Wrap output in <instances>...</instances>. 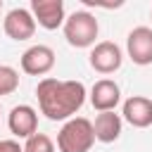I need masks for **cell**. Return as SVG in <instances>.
I'll use <instances>...</instances> for the list:
<instances>
[{
    "mask_svg": "<svg viewBox=\"0 0 152 152\" xmlns=\"http://www.w3.org/2000/svg\"><path fill=\"white\" fill-rule=\"evenodd\" d=\"M36 97L40 114L50 121H69L86 102V86L81 81H59L48 76L38 81Z\"/></svg>",
    "mask_w": 152,
    "mask_h": 152,
    "instance_id": "obj_1",
    "label": "cell"
},
{
    "mask_svg": "<svg viewBox=\"0 0 152 152\" xmlns=\"http://www.w3.org/2000/svg\"><path fill=\"white\" fill-rule=\"evenodd\" d=\"M93 142H95L93 121H88L86 116L69 119L57 133V150L59 152H90Z\"/></svg>",
    "mask_w": 152,
    "mask_h": 152,
    "instance_id": "obj_2",
    "label": "cell"
},
{
    "mask_svg": "<svg viewBox=\"0 0 152 152\" xmlns=\"http://www.w3.org/2000/svg\"><path fill=\"white\" fill-rule=\"evenodd\" d=\"M97 33H100V24L95 14L86 10H78L64 19V38L71 48H93Z\"/></svg>",
    "mask_w": 152,
    "mask_h": 152,
    "instance_id": "obj_3",
    "label": "cell"
},
{
    "mask_svg": "<svg viewBox=\"0 0 152 152\" xmlns=\"http://www.w3.org/2000/svg\"><path fill=\"white\" fill-rule=\"evenodd\" d=\"M88 62H90V66L97 71V74H114L119 66H121V62H124V52H121V48L116 45V43H112V40H100V43H95L93 45V50H90V55H88Z\"/></svg>",
    "mask_w": 152,
    "mask_h": 152,
    "instance_id": "obj_4",
    "label": "cell"
},
{
    "mask_svg": "<svg viewBox=\"0 0 152 152\" xmlns=\"http://www.w3.org/2000/svg\"><path fill=\"white\" fill-rule=\"evenodd\" d=\"M2 31L12 40H28V38H33V33H36V19H33L31 10H26V7L10 10L5 14V19H2Z\"/></svg>",
    "mask_w": 152,
    "mask_h": 152,
    "instance_id": "obj_5",
    "label": "cell"
},
{
    "mask_svg": "<svg viewBox=\"0 0 152 152\" xmlns=\"http://www.w3.org/2000/svg\"><path fill=\"white\" fill-rule=\"evenodd\" d=\"M126 52L133 64L147 66L152 64V28L150 26H135L126 36Z\"/></svg>",
    "mask_w": 152,
    "mask_h": 152,
    "instance_id": "obj_6",
    "label": "cell"
},
{
    "mask_svg": "<svg viewBox=\"0 0 152 152\" xmlns=\"http://www.w3.org/2000/svg\"><path fill=\"white\" fill-rule=\"evenodd\" d=\"M31 14L36 19V26H43L45 31H55L64 26V2L62 0H31Z\"/></svg>",
    "mask_w": 152,
    "mask_h": 152,
    "instance_id": "obj_7",
    "label": "cell"
},
{
    "mask_svg": "<svg viewBox=\"0 0 152 152\" xmlns=\"http://www.w3.org/2000/svg\"><path fill=\"white\" fill-rule=\"evenodd\" d=\"M55 66V50L50 45H31L21 55V71L28 76H45Z\"/></svg>",
    "mask_w": 152,
    "mask_h": 152,
    "instance_id": "obj_8",
    "label": "cell"
},
{
    "mask_svg": "<svg viewBox=\"0 0 152 152\" xmlns=\"http://www.w3.org/2000/svg\"><path fill=\"white\" fill-rule=\"evenodd\" d=\"M7 126H10L12 135L26 140L33 133H38V112L31 104H17L7 114Z\"/></svg>",
    "mask_w": 152,
    "mask_h": 152,
    "instance_id": "obj_9",
    "label": "cell"
},
{
    "mask_svg": "<svg viewBox=\"0 0 152 152\" xmlns=\"http://www.w3.org/2000/svg\"><path fill=\"white\" fill-rule=\"evenodd\" d=\"M121 119L128 121L133 128H150L152 126V100L142 95H131L121 107Z\"/></svg>",
    "mask_w": 152,
    "mask_h": 152,
    "instance_id": "obj_10",
    "label": "cell"
},
{
    "mask_svg": "<svg viewBox=\"0 0 152 152\" xmlns=\"http://www.w3.org/2000/svg\"><path fill=\"white\" fill-rule=\"evenodd\" d=\"M121 102V90L112 78H100L90 88V104L97 112H114Z\"/></svg>",
    "mask_w": 152,
    "mask_h": 152,
    "instance_id": "obj_11",
    "label": "cell"
},
{
    "mask_svg": "<svg viewBox=\"0 0 152 152\" xmlns=\"http://www.w3.org/2000/svg\"><path fill=\"white\" fill-rule=\"evenodd\" d=\"M121 126H124V119L116 114V112H100L93 121V133H95V140L109 145L114 140H119L121 135Z\"/></svg>",
    "mask_w": 152,
    "mask_h": 152,
    "instance_id": "obj_12",
    "label": "cell"
},
{
    "mask_svg": "<svg viewBox=\"0 0 152 152\" xmlns=\"http://www.w3.org/2000/svg\"><path fill=\"white\" fill-rule=\"evenodd\" d=\"M19 88V71L10 64H0V97L12 95Z\"/></svg>",
    "mask_w": 152,
    "mask_h": 152,
    "instance_id": "obj_13",
    "label": "cell"
},
{
    "mask_svg": "<svg viewBox=\"0 0 152 152\" xmlns=\"http://www.w3.org/2000/svg\"><path fill=\"white\" fill-rule=\"evenodd\" d=\"M24 152H55V142L45 133H33L24 142Z\"/></svg>",
    "mask_w": 152,
    "mask_h": 152,
    "instance_id": "obj_14",
    "label": "cell"
},
{
    "mask_svg": "<svg viewBox=\"0 0 152 152\" xmlns=\"http://www.w3.org/2000/svg\"><path fill=\"white\" fill-rule=\"evenodd\" d=\"M0 152H24L17 140H0Z\"/></svg>",
    "mask_w": 152,
    "mask_h": 152,
    "instance_id": "obj_15",
    "label": "cell"
},
{
    "mask_svg": "<svg viewBox=\"0 0 152 152\" xmlns=\"http://www.w3.org/2000/svg\"><path fill=\"white\" fill-rule=\"evenodd\" d=\"M0 10H2V0H0Z\"/></svg>",
    "mask_w": 152,
    "mask_h": 152,
    "instance_id": "obj_16",
    "label": "cell"
},
{
    "mask_svg": "<svg viewBox=\"0 0 152 152\" xmlns=\"http://www.w3.org/2000/svg\"><path fill=\"white\" fill-rule=\"evenodd\" d=\"M150 17H152V14H150Z\"/></svg>",
    "mask_w": 152,
    "mask_h": 152,
    "instance_id": "obj_17",
    "label": "cell"
}]
</instances>
